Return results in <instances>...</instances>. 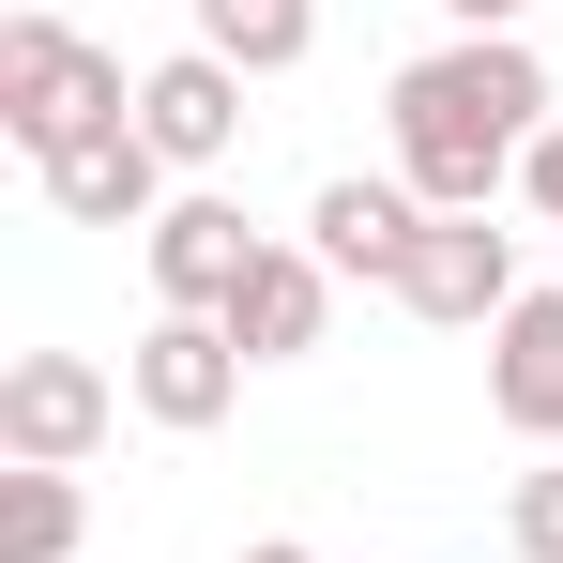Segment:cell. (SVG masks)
<instances>
[{
    "label": "cell",
    "mask_w": 563,
    "mask_h": 563,
    "mask_svg": "<svg viewBox=\"0 0 563 563\" xmlns=\"http://www.w3.org/2000/svg\"><path fill=\"white\" fill-rule=\"evenodd\" d=\"M549 122H563V107H549V62H533L518 31H457V46H427V62H396V77H380L396 184L427 198V213H487Z\"/></svg>",
    "instance_id": "obj_1"
},
{
    "label": "cell",
    "mask_w": 563,
    "mask_h": 563,
    "mask_svg": "<svg viewBox=\"0 0 563 563\" xmlns=\"http://www.w3.org/2000/svg\"><path fill=\"white\" fill-rule=\"evenodd\" d=\"M92 122H137V77L107 62L77 15H0V137L46 168V153H77Z\"/></svg>",
    "instance_id": "obj_2"
},
{
    "label": "cell",
    "mask_w": 563,
    "mask_h": 563,
    "mask_svg": "<svg viewBox=\"0 0 563 563\" xmlns=\"http://www.w3.org/2000/svg\"><path fill=\"white\" fill-rule=\"evenodd\" d=\"M107 427H122V380L92 351H15L0 366V457L15 472H92Z\"/></svg>",
    "instance_id": "obj_3"
},
{
    "label": "cell",
    "mask_w": 563,
    "mask_h": 563,
    "mask_svg": "<svg viewBox=\"0 0 563 563\" xmlns=\"http://www.w3.org/2000/svg\"><path fill=\"white\" fill-rule=\"evenodd\" d=\"M122 396H137V427H229V396H244V351H229V320H184V305H153L137 320V351H122Z\"/></svg>",
    "instance_id": "obj_4"
},
{
    "label": "cell",
    "mask_w": 563,
    "mask_h": 563,
    "mask_svg": "<svg viewBox=\"0 0 563 563\" xmlns=\"http://www.w3.org/2000/svg\"><path fill=\"white\" fill-rule=\"evenodd\" d=\"M137 260H153V305H184V320H229V289L260 275V229H244V198L184 184L153 229H137Z\"/></svg>",
    "instance_id": "obj_5"
},
{
    "label": "cell",
    "mask_w": 563,
    "mask_h": 563,
    "mask_svg": "<svg viewBox=\"0 0 563 563\" xmlns=\"http://www.w3.org/2000/svg\"><path fill=\"white\" fill-rule=\"evenodd\" d=\"M518 289H533V275H518V229H487V213H427V244H411L396 305H411V320H442V335H487Z\"/></svg>",
    "instance_id": "obj_6"
},
{
    "label": "cell",
    "mask_w": 563,
    "mask_h": 563,
    "mask_svg": "<svg viewBox=\"0 0 563 563\" xmlns=\"http://www.w3.org/2000/svg\"><path fill=\"white\" fill-rule=\"evenodd\" d=\"M137 137H153L184 184H213V168L244 153V62H213V46H168V62L137 77Z\"/></svg>",
    "instance_id": "obj_7"
},
{
    "label": "cell",
    "mask_w": 563,
    "mask_h": 563,
    "mask_svg": "<svg viewBox=\"0 0 563 563\" xmlns=\"http://www.w3.org/2000/svg\"><path fill=\"white\" fill-rule=\"evenodd\" d=\"M31 184H46V213H62V229H153V213L184 198V168H168L137 122H92V137H77V153H46Z\"/></svg>",
    "instance_id": "obj_8"
},
{
    "label": "cell",
    "mask_w": 563,
    "mask_h": 563,
    "mask_svg": "<svg viewBox=\"0 0 563 563\" xmlns=\"http://www.w3.org/2000/svg\"><path fill=\"white\" fill-rule=\"evenodd\" d=\"M487 411H503L533 457H563V275L487 320Z\"/></svg>",
    "instance_id": "obj_9"
},
{
    "label": "cell",
    "mask_w": 563,
    "mask_h": 563,
    "mask_svg": "<svg viewBox=\"0 0 563 563\" xmlns=\"http://www.w3.org/2000/svg\"><path fill=\"white\" fill-rule=\"evenodd\" d=\"M305 244H320V260H335V275H411V244H427V198L396 184V168H335V184L305 198Z\"/></svg>",
    "instance_id": "obj_10"
},
{
    "label": "cell",
    "mask_w": 563,
    "mask_h": 563,
    "mask_svg": "<svg viewBox=\"0 0 563 563\" xmlns=\"http://www.w3.org/2000/svg\"><path fill=\"white\" fill-rule=\"evenodd\" d=\"M320 320H335V260H320V244H260V275L229 289V351H244V366H305Z\"/></svg>",
    "instance_id": "obj_11"
},
{
    "label": "cell",
    "mask_w": 563,
    "mask_h": 563,
    "mask_svg": "<svg viewBox=\"0 0 563 563\" xmlns=\"http://www.w3.org/2000/svg\"><path fill=\"white\" fill-rule=\"evenodd\" d=\"M92 549V487L77 472H0V563H77Z\"/></svg>",
    "instance_id": "obj_12"
},
{
    "label": "cell",
    "mask_w": 563,
    "mask_h": 563,
    "mask_svg": "<svg viewBox=\"0 0 563 563\" xmlns=\"http://www.w3.org/2000/svg\"><path fill=\"white\" fill-rule=\"evenodd\" d=\"M184 15H198V46L244 62V77H289V62L320 46V0H184Z\"/></svg>",
    "instance_id": "obj_13"
},
{
    "label": "cell",
    "mask_w": 563,
    "mask_h": 563,
    "mask_svg": "<svg viewBox=\"0 0 563 563\" xmlns=\"http://www.w3.org/2000/svg\"><path fill=\"white\" fill-rule=\"evenodd\" d=\"M503 549H518V563H563V457H533L518 487H503Z\"/></svg>",
    "instance_id": "obj_14"
},
{
    "label": "cell",
    "mask_w": 563,
    "mask_h": 563,
    "mask_svg": "<svg viewBox=\"0 0 563 563\" xmlns=\"http://www.w3.org/2000/svg\"><path fill=\"white\" fill-rule=\"evenodd\" d=\"M518 198L549 213V244H563V122H549V137H533V153H518Z\"/></svg>",
    "instance_id": "obj_15"
},
{
    "label": "cell",
    "mask_w": 563,
    "mask_h": 563,
    "mask_svg": "<svg viewBox=\"0 0 563 563\" xmlns=\"http://www.w3.org/2000/svg\"><path fill=\"white\" fill-rule=\"evenodd\" d=\"M442 15H457V31H518L533 0H442Z\"/></svg>",
    "instance_id": "obj_16"
},
{
    "label": "cell",
    "mask_w": 563,
    "mask_h": 563,
    "mask_svg": "<svg viewBox=\"0 0 563 563\" xmlns=\"http://www.w3.org/2000/svg\"><path fill=\"white\" fill-rule=\"evenodd\" d=\"M244 563H320V549H305V533H260V549H244Z\"/></svg>",
    "instance_id": "obj_17"
}]
</instances>
